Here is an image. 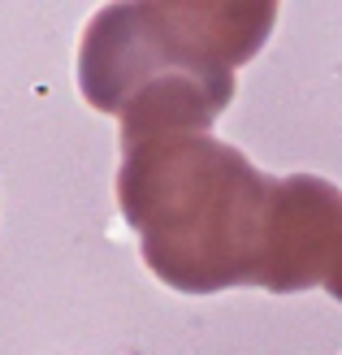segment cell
Wrapping results in <instances>:
<instances>
[{
  "label": "cell",
  "mask_w": 342,
  "mask_h": 355,
  "mask_svg": "<svg viewBox=\"0 0 342 355\" xmlns=\"http://www.w3.org/2000/svg\"><path fill=\"white\" fill-rule=\"evenodd\" d=\"M342 191L325 178L295 173L277 182V230L264 264V291L295 295L325 282L334 234H338Z\"/></svg>",
  "instance_id": "obj_3"
},
{
  "label": "cell",
  "mask_w": 342,
  "mask_h": 355,
  "mask_svg": "<svg viewBox=\"0 0 342 355\" xmlns=\"http://www.w3.org/2000/svg\"><path fill=\"white\" fill-rule=\"evenodd\" d=\"M277 182L208 130L121 139V217L139 234L148 269L182 295L264 282Z\"/></svg>",
  "instance_id": "obj_1"
},
{
  "label": "cell",
  "mask_w": 342,
  "mask_h": 355,
  "mask_svg": "<svg viewBox=\"0 0 342 355\" xmlns=\"http://www.w3.org/2000/svg\"><path fill=\"white\" fill-rule=\"evenodd\" d=\"M277 5L148 0L109 5L83 35L78 87L121 139L152 130H208L234 100V69L264 48Z\"/></svg>",
  "instance_id": "obj_2"
},
{
  "label": "cell",
  "mask_w": 342,
  "mask_h": 355,
  "mask_svg": "<svg viewBox=\"0 0 342 355\" xmlns=\"http://www.w3.org/2000/svg\"><path fill=\"white\" fill-rule=\"evenodd\" d=\"M338 304H342V208H338V234H334V252H330V269H325V282H320Z\"/></svg>",
  "instance_id": "obj_4"
}]
</instances>
